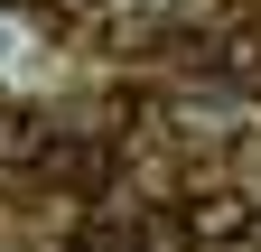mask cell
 I'll return each mask as SVG.
<instances>
[{"instance_id": "1", "label": "cell", "mask_w": 261, "mask_h": 252, "mask_svg": "<svg viewBox=\"0 0 261 252\" xmlns=\"http://www.w3.org/2000/svg\"><path fill=\"white\" fill-rule=\"evenodd\" d=\"M252 224H261L252 187H205V196H187V234L196 243H252Z\"/></svg>"}, {"instance_id": "2", "label": "cell", "mask_w": 261, "mask_h": 252, "mask_svg": "<svg viewBox=\"0 0 261 252\" xmlns=\"http://www.w3.org/2000/svg\"><path fill=\"white\" fill-rule=\"evenodd\" d=\"M56 131H47V121L38 112H0V159H28V168H38V149H47Z\"/></svg>"}, {"instance_id": "3", "label": "cell", "mask_w": 261, "mask_h": 252, "mask_svg": "<svg viewBox=\"0 0 261 252\" xmlns=\"http://www.w3.org/2000/svg\"><path fill=\"white\" fill-rule=\"evenodd\" d=\"M75 10H93V0H75Z\"/></svg>"}]
</instances>
